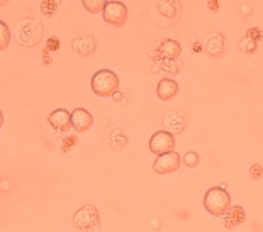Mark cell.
Returning <instances> with one entry per match:
<instances>
[{
	"label": "cell",
	"mask_w": 263,
	"mask_h": 232,
	"mask_svg": "<svg viewBox=\"0 0 263 232\" xmlns=\"http://www.w3.org/2000/svg\"><path fill=\"white\" fill-rule=\"evenodd\" d=\"M204 207L211 215L221 217L231 207V197H229V193L222 186H214V188L207 190V193L204 195Z\"/></svg>",
	"instance_id": "obj_1"
},
{
	"label": "cell",
	"mask_w": 263,
	"mask_h": 232,
	"mask_svg": "<svg viewBox=\"0 0 263 232\" xmlns=\"http://www.w3.org/2000/svg\"><path fill=\"white\" fill-rule=\"evenodd\" d=\"M119 88V76L112 70H100L92 76V90L99 97H114Z\"/></svg>",
	"instance_id": "obj_2"
},
{
	"label": "cell",
	"mask_w": 263,
	"mask_h": 232,
	"mask_svg": "<svg viewBox=\"0 0 263 232\" xmlns=\"http://www.w3.org/2000/svg\"><path fill=\"white\" fill-rule=\"evenodd\" d=\"M73 225L80 230L95 229L99 225V210L93 205H83L73 215Z\"/></svg>",
	"instance_id": "obj_3"
},
{
	"label": "cell",
	"mask_w": 263,
	"mask_h": 232,
	"mask_svg": "<svg viewBox=\"0 0 263 232\" xmlns=\"http://www.w3.org/2000/svg\"><path fill=\"white\" fill-rule=\"evenodd\" d=\"M175 149V137H173L172 132L168 131H158L151 136L149 139V151L155 153L156 156H161V154L172 153Z\"/></svg>",
	"instance_id": "obj_4"
},
{
	"label": "cell",
	"mask_w": 263,
	"mask_h": 232,
	"mask_svg": "<svg viewBox=\"0 0 263 232\" xmlns=\"http://www.w3.org/2000/svg\"><path fill=\"white\" fill-rule=\"evenodd\" d=\"M104 20L110 26H124L127 22V7L122 2H107L104 9Z\"/></svg>",
	"instance_id": "obj_5"
},
{
	"label": "cell",
	"mask_w": 263,
	"mask_h": 232,
	"mask_svg": "<svg viewBox=\"0 0 263 232\" xmlns=\"http://www.w3.org/2000/svg\"><path fill=\"white\" fill-rule=\"evenodd\" d=\"M180 154L172 151V153H166V154H161L155 159V164H153V170L155 173L158 175H170V173H175V171L180 168Z\"/></svg>",
	"instance_id": "obj_6"
},
{
	"label": "cell",
	"mask_w": 263,
	"mask_h": 232,
	"mask_svg": "<svg viewBox=\"0 0 263 232\" xmlns=\"http://www.w3.org/2000/svg\"><path fill=\"white\" fill-rule=\"evenodd\" d=\"M49 125L58 132H66L71 127V114L65 109H57L48 117Z\"/></svg>",
	"instance_id": "obj_7"
},
{
	"label": "cell",
	"mask_w": 263,
	"mask_h": 232,
	"mask_svg": "<svg viewBox=\"0 0 263 232\" xmlns=\"http://www.w3.org/2000/svg\"><path fill=\"white\" fill-rule=\"evenodd\" d=\"M93 124L92 114L85 109H75L71 112V127L77 132H87Z\"/></svg>",
	"instance_id": "obj_8"
},
{
	"label": "cell",
	"mask_w": 263,
	"mask_h": 232,
	"mask_svg": "<svg viewBox=\"0 0 263 232\" xmlns=\"http://www.w3.org/2000/svg\"><path fill=\"white\" fill-rule=\"evenodd\" d=\"M226 49V39L222 34H209L205 39V51L211 54V56H221Z\"/></svg>",
	"instance_id": "obj_9"
},
{
	"label": "cell",
	"mask_w": 263,
	"mask_h": 232,
	"mask_svg": "<svg viewBox=\"0 0 263 232\" xmlns=\"http://www.w3.org/2000/svg\"><path fill=\"white\" fill-rule=\"evenodd\" d=\"M156 93H158V97L161 100H172V98L178 93V83L172 78L160 80L158 87H156Z\"/></svg>",
	"instance_id": "obj_10"
},
{
	"label": "cell",
	"mask_w": 263,
	"mask_h": 232,
	"mask_svg": "<svg viewBox=\"0 0 263 232\" xmlns=\"http://www.w3.org/2000/svg\"><path fill=\"white\" fill-rule=\"evenodd\" d=\"M32 31H41V27L37 26L36 20L24 19V20L17 22V39L22 44H26V46H27V43H29V39H27V37L31 36Z\"/></svg>",
	"instance_id": "obj_11"
},
{
	"label": "cell",
	"mask_w": 263,
	"mask_h": 232,
	"mask_svg": "<svg viewBox=\"0 0 263 232\" xmlns=\"http://www.w3.org/2000/svg\"><path fill=\"white\" fill-rule=\"evenodd\" d=\"M160 53H161V56H163L165 59L172 61V59H177L182 54V46L175 39H166V41L161 43Z\"/></svg>",
	"instance_id": "obj_12"
},
{
	"label": "cell",
	"mask_w": 263,
	"mask_h": 232,
	"mask_svg": "<svg viewBox=\"0 0 263 232\" xmlns=\"http://www.w3.org/2000/svg\"><path fill=\"white\" fill-rule=\"evenodd\" d=\"M95 46H97V43H95V39L92 36H82L73 43V49L78 54H82V56L90 54L95 49Z\"/></svg>",
	"instance_id": "obj_13"
},
{
	"label": "cell",
	"mask_w": 263,
	"mask_h": 232,
	"mask_svg": "<svg viewBox=\"0 0 263 232\" xmlns=\"http://www.w3.org/2000/svg\"><path fill=\"white\" fill-rule=\"evenodd\" d=\"M105 0H83L82 5L85 7L90 14H97V12H104L105 9Z\"/></svg>",
	"instance_id": "obj_14"
},
{
	"label": "cell",
	"mask_w": 263,
	"mask_h": 232,
	"mask_svg": "<svg viewBox=\"0 0 263 232\" xmlns=\"http://www.w3.org/2000/svg\"><path fill=\"white\" fill-rule=\"evenodd\" d=\"M9 43H10V29L4 20H0V51H5Z\"/></svg>",
	"instance_id": "obj_15"
},
{
	"label": "cell",
	"mask_w": 263,
	"mask_h": 232,
	"mask_svg": "<svg viewBox=\"0 0 263 232\" xmlns=\"http://www.w3.org/2000/svg\"><path fill=\"white\" fill-rule=\"evenodd\" d=\"M57 9H58V2H57V0H44V2H41L43 14L53 15L54 12H57Z\"/></svg>",
	"instance_id": "obj_16"
},
{
	"label": "cell",
	"mask_w": 263,
	"mask_h": 232,
	"mask_svg": "<svg viewBox=\"0 0 263 232\" xmlns=\"http://www.w3.org/2000/svg\"><path fill=\"white\" fill-rule=\"evenodd\" d=\"M183 163H185V166L189 168H195L199 164V154L195 151H189L185 156H183Z\"/></svg>",
	"instance_id": "obj_17"
},
{
	"label": "cell",
	"mask_w": 263,
	"mask_h": 232,
	"mask_svg": "<svg viewBox=\"0 0 263 232\" xmlns=\"http://www.w3.org/2000/svg\"><path fill=\"white\" fill-rule=\"evenodd\" d=\"M75 142H77L75 137H71V136H70V137H66L65 142H63V151H65V153H68L70 149L75 146Z\"/></svg>",
	"instance_id": "obj_18"
},
{
	"label": "cell",
	"mask_w": 263,
	"mask_h": 232,
	"mask_svg": "<svg viewBox=\"0 0 263 232\" xmlns=\"http://www.w3.org/2000/svg\"><path fill=\"white\" fill-rule=\"evenodd\" d=\"M58 48H60V41L57 39V37H49L48 39V51H57Z\"/></svg>",
	"instance_id": "obj_19"
},
{
	"label": "cell",
	"mask_w": 263,
	"mask_h": 232,
	"mask_svg": "<svg viewBox=\"0 0 263 232\" xmlns=\"http://www.w3.org/2000/svg\"><path fill=\"white\" fill-rule=\"evenodd\" d=\"M4 125V114H2V110H0V127Z\"/></svg>",
	"instance_id": "obj_20"
}]
</instances>
